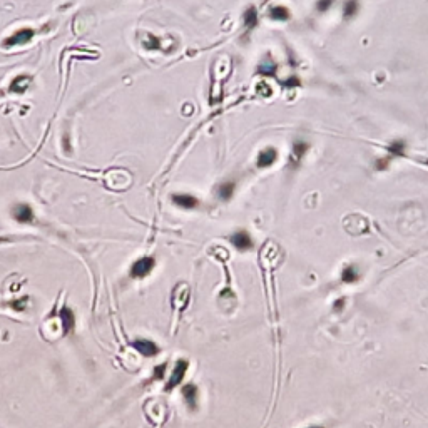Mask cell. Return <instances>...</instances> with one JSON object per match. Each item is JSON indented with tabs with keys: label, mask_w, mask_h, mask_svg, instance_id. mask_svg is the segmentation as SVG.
<instances>
[{
	"label": "cell",
	"mask_w": 428,
	"mask_h": 428,
	"mask_svg": "<svg viewBox=\"0 0 428 428\" xmlns=\"http://www.w3.org/2000/svg\"><path fill=\"white\" fill-rule=\"evenodd\" d=\"M154 266H156L154 257H149V256L141 257V259H137L136 263L132 264V268H131V278H134V279L146 278V276L154 269Z\"/></svg>",
	"instance_id": "6da1fadb"
},
{
	"label": "cell",
	"mask_w": 428,
	"mask_h": 428,
	"mask_svg": "<svg viewBox=\"0 0 428 428\" xmlns=\"http://www.w3.org/2000/svg\"><path fill=\"white\" fill-rule=\"evenodd\" d=\"M187 366H189L187 360H179L176 363V368L172 370L171 378H169L168 385H166V390H172V388H176L177 385H181L184 375H186V371H187Z\"/></svg>",
	"instance_id": "7a4b0ae2"
},
{
	"label": "cell",
	"mask_w": 428,
	"mask_h": 428,
	"mask_svg": "<svg viewBox=\"0 0 428 428\" xmlns=\"http://www.w3.org/2000/svg\"><path fill=\"white\" fill-rule=\"evenodd\" d=\"M132 348H134L137 353H141L142 356H147V358H151V356H154L159 353L158 344H156L154 342H151V340H144V338L136 340V342L132 343Z\"/></svg>",
	"instance_id": "3957f363"
},
{
	"label": "cell",
	"mask_w": 428,
	"mask_h": 428,
	"mask_svg": "<svg viewBox=\"0 0 428 428\" xmlns=\"http://www.w3.org/2000/svg\"><path fill=\"white\" fill-rule=\"evenodd\" d=\"M12 216L13 219L22 224H30L34 221V211L29 204H15L12 209Z\"/></svg>",
	"instance_id": "277c9868"
},
{
	"label": "cell",
	"mask_w": 428,
	"mask_h": 428,
	"mask_svg": "<svg viewBox=\"0 0 428 428\" xmlns=\"http://www.w3.org/2000/svg\"><path fill=\"white\" fill-rule=\"evenodd\" d=\"M231 243L239 251H248L253 248V239L246 231H238L231 236Z\"/></svg>",
	"instance_id": "5b68a950"
},
{
	"label": "cell",
	"mask_w": 428,
	"mask_h": 428,
	"mask_svg": "<svg viewBox=\"0 0 428 428\" xmlns=\"http://www.w3.org/2000/svg\"><path fill=\"white\" fill-rule=\"evenodd\" d=\"M32 37H34V30H32V29H20L18 32H15L12 37H8V39L5 40V45L12 47V45L27 44V42H30V40H32Z\"/></svg>",
	"instance_id": "8992f818"
},
{
	"label": "cell",
	"mask_w": 428,
	"mask_h": 428,
	"mask_svg": "<svg viewBox=\"0 0 428 428\" xmlns=\"http://www.w3.org/2000/svg\"><path fill=\"white\" fill-rule=\"evenodd\" d=\"M59 318H61V325H62L64 335H67L69 331L74 328V321H76L72 310H71V308H67V306L61 308V311H59Z\"/></svg>",
	"instance_id": "52a82bcc"
},
{
	"label": "cell",
	"mask_w": 428,
	"mask_h": 428,
	"mask_svg": "<svg viewBox=\"0 0 428 428\" xmlns=\"http://www.w3.org/2000/svg\"><path fill=\"white\" fill-rule=\"evenodd\" d=\"M182 397H184V400H186L189 410L194 412L197 408V386L196 385H186L182 388Z\"/></svg>",
	"instance_id": "ba28073f"
},
{
	"label": "cell",
	"mask_w": 428,
	"mask_h": 428,
	"mask_svg": "<svg viewBox=\"0 0 428 428\" xmlns=\"http://www.w3.org/2000/svg\"><path fill=\"white\" fill-rule=\"evenodd\" d=\"M278 159V153H276L274 147H268V149L261 151L259 156H257V166L259 168H268Z\"/></svg>",
	"instance_id": "9c48e42d"
},
{
	"label": "cell",
	"mask_w": 428,
	"mask_h": 428,
	"mask_svg": "<svg viewBox=\"0 0 428 428\" xmlns=\"http://www.w3.org/2000/svg\"><path fill=\"white\" fill-rule=\"evenodd\" d=\"M172 202L184 209H194L197 206V199L194 196H189V194H174Z\"/></svg>",
	"instance_id": "30bf717a"
},
{
	"label": "cell",
	"mask_w": 428,
	"mask_h": 428,
	"mask_svg": "<svg viewBox=\"0 0 428 428\" xmlns=\"http://www.w3.org/2000/svg\"><path fill=\"white\" fill-rule=\"evenodd\" d=\"M30 86V77L29 76H18L12 81L10 84V90L15 92V94H22V92L27 90V87Z\"/></svg>",
	"instance_id": "8fae6325"
},
{
	"label": "cell",
	"mask_w": 428,
	"mask_h": 428,
	"mask_svg": "<svg viewBox=\"0 0 428 428\" xmlns=\"http://www.w3.org/2000/svg\"><path fill=\"white\" fill-rule=\"evenodd\" d=\"M234 194V182H224L221 184V186L218 187V196L219 199L223 201H229Z\"/></svg>",
	"instance_id": "7c38bea8"
},
{
	"label": "cell",
	"mask_w": 428,
	"mask_h": 428,
	"mask_svg": "<svg viewBox=\"0 0 428 428\" xmlns=\"http://www.w3.org/2000/svg\"><path fill=\"white\" fill-rule=\"evenodd\" d=\"M243 20H245V25L248 27V29H253V27L257 25V12L255 7H250L248 10L245 12V15H243Z\"/></svg>",
	"instance_id": "4fadbf2b"
},
{
	"label": "cell",
	"mask_w": 428,
	"mask_h": 428,
	"mask_svg": "<svg viewBox=\"0 0 428 428\" xmlns=\"http://www.w3.org/2000/svg\"><path fill=\"white\" fill-rule=\"evenodd\" d=\"M358 278H360V276H358V271L355 266H346V268L343 269L342 279L344 283H355L358 281Z\"/></svg>",
	"instance_id": "5bb4252c"
},
{
	"label": "cell",
	"mask_w": 428,
	"mask_h": 428,
	"mask_svg": "<svg viewBox=\"0 0 428 428\" xmlns=\"http://www.w3.org/2000/svg\"><path fill=\"white\" fill-rule=\"evenodd\" d=\"M269 17L274 20H288L289 18V10L286 7H273L269 10Z\"/></svg>",
	"instance_id": "9a60e30c"
},
{
	"label": "cell",
	"mask_w": 428,
	"mask_h": 428,
	"mask_svg": "<svg viewBox=\"0 0 428 428\" xmlns=\"http://www.w3.org/2000/svg\"><path fill=\"white\" fill-rule=\"evenodd\" d=\"M358 10H360V3H358V0H348V2L344 3V17L356 15Z\"/></svg>",
	"instance_id": "2e32d148"
},
{
	"label": "cell",
	"mask_w": 428,
	"mask_h": 428,
	"mask_svg": "<svg viewBox=\"0 0 428 428\" xmlns=\"http://www.w3.org/2000/svg\"><path fill=\"white\" fill-rule=\"evenodd\" d=\"M308 151V144H305V142H296L294 144V149H293V159H301V156L305 154Z\"/></svg>",
	"instance_id": "e0dca14e"
},
{
	"label": "cell",
	"mask_w": 428,
	"mask_h": 428,
	"mask_svg": "<svg viewBox=\"0 0 428 428\" xmlns=\"http://www.w3.org/2000/svg\"><path fill=\"white\" fill-rule=\"evenodd\" d=\"M388 151L395 156H402L405 151V142L403 141H395L392 146L388 147Z\"/></svg>",
	"instance_id": "ac0fdd59"
},
{
	"label": "cell",
	"mask_w": 428,
	"mask_h": 428,
	"mask_svg": "<svg viewBox=\"0 0 428 428\" xmlns=\"http://www.w3.org/2000/svg\"><path fill=\"white\" fill-rule=\"evenodd\" d=\"M142 45H144L147 50L159 49V39H156V37H147V40H142Z\"/></svg>",
	"instance_id": "d6986e66"
},
{
	"label": "cell",
	"mask_w": 428,
	"mask_h": 428,
	"mask_svg": "<svg viewBox=\"0 0 428 428\" xmlns=\"http://www.w3.org/2000/svg\"><path fill=\"white\" fill-rule=\"evenodd\" d=\"M335 0H318V3H316V8H318V12H326L330 10V7L333 5Z\"/></svg>",
	"instance_id": "ffe728a7"
},
{
	"label": "cell",
	"mask_w": 428,
	"mask_h": 428,
	"mask_svg": "<svg viewBox=\"0 0 428 428\" xmlns=\"http://www.w3.org/2000/svg\"><path fill=\"white\" fill-rule=\"evenodd\" d=\"M259 72L266 74V76H273V74L276 72V66H274V64H261Z\"/></svg>",
	"instance_id": "44dd1931"
},
{
	"label": "cell",
	"mask_w": 428,
	"mask_h": 428,
	"mask_svg": "<svg viewBox=\"0 0 428 428\" xmlns=\"http://www.w3.org/2000/svg\"><path fill=\"white\" fill-rule=\"evenodd\" d=\"M164 370H166V363H163V365L156 366L154 368V378L156 380H161L164 376Z\"/></svg>",
	"instance_id": "7402d4cb"
},
{
	"label": "cell",
	"mask_w": 428,
	"mask_h": 428,
	"mask_svg": "<svg viewBox=\"0 0 428 428\" xmlns=\"http://www.w3.org/2000/svg\"><path fill=\"white\" fill-rule=\"evenodd\" d=\"M310 428H321V427H310Z\"/></svg>",
	"instance_id": "603a6c76"
}]
</instances>
